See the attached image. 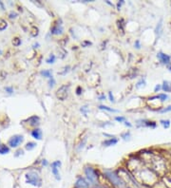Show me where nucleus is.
Returning a JSON list of instances; mask_svg holds the SVG:
<instances>
[{
    "instance_id": "16",
    "label": "nucleus",
    "mask_w": 171,
    "mask_h": 188,
    "mask_svg": "<svg viewBox=\"0 0 171 188\" xmlns=\"http://www.w3.org/2000/svg\"><path fill=\"white\" fill-rule=\"evenodd\" d=\"M51 171H53V175L55 176V178L57 180H60V177H59V172H58V167L56 166H51Z\"/></svg>"
},
{
    "instance_id": "37",
    "label": "nucleus",
    "mask_w": 171,
    "mask_h": 188,
    "mask_svg": "<svg viewBox=\"0 0 171 188\" xmlns=\"http://www.w3.org/2000/svg\"><path fill=\"white\" fill-rule=\"evenodd\" d=\"M125 124L127 125V127H131V124H129L128 122H125Z\"/></svg>"
},
{
    "instance_id": "7",
    "label": "nucleus",
    "mask_w": 171,
    "mask_h": 188,
    "mask_svg": "<svg viewBox=\"0 0 171 188\" xmlns=\"http://www.w3.org/2000/svg\"><path fill=\"white\" fill-rule=\"evenodd\" d=\"M89 186H90L89 181H87L84 178H78V180L75 182L76 188H89Z\"/></svg>"
},
{
    "instance_id": "3",
    "label": "nucleus",
    "mask_w": 171,
    "mask_h": 188,
    "mask_svg": "<svg viewBox=\"0 0 171 188\" xmlns=\"http://www.w3.org/2000/svg\"><path fill=\"white\" fill-rule=\"evenodd\" d=\"M85 173L86 176L87 178V181L89 182L92 184H96L97 181H98V175L96 173V171L92 168V167H87L85 169Z\"/></svg>"
},
{
    "instance_id": "24",
    "label": "nucleus",
    "mask_w": 171,
    "mask_h": 188,
    "mask_svg": "<svg viewBox=\"0 0 171 188\" xmlns=\"http://www.w3.org/2000/svg\"><path fill=\"white\" fill-rule=\"evenodd\" d=\"M13 43L14 46H19L20 44H21V41H20L19 38H14L13 41Z\"/></svg>"
},
{
    "instance_id": "20",
    "label": "nucleus",
    "mask_w": 171,
    "mask_h": 188,
    "mask_svg": "<svg viewBox=\"0 0 171 188\" xmlns=\"http://www.w3.org/2000/svg\"><path fill=\"white\" fill-rule=\"evenodd\" d=\"M100 109H104V110H107V111H110V112H118V110H116V109H113V108H110L108 107H106V106H100L99 107Z\"/></svg>"
},
{
    "instance_id": "40",
    "label": "nucleus",
    "mask_w": 171,
    "mask_h": 188,
    "mask_svg": "<svg viewBox=\"0 0 171 188\" xmlns=\"http://www.w3.org/2000/svg\"><path fill=\"white\" fill-rule=\"evenodd\" d=\"M168 70H169V71L171 72V66H169V67H168Z\"/></svg>"
},
{
    "instance_id": "28",
    "label": "nucleus",
    "mask_w": 171,
    "mask_h": 188,
    "mask_svg": "<svg viewBox=\"0 0 171 188\" xmlns=\"http://www.w3.org/2000/svg\"><path fill=\"white\" fill-rule=\"evenodd\" d=\"M115 120H116L117 122L122 123V122H125V121H126V118H125V117H116Z\"/></svg>"
},
{
    "instance_id": "17",
    "label": "nucleus",
    "mask_w": 171,
    "mask_h": 188,
    "mask_svg": "<svg viewBox=\"0 0 171 188\" xmlns=\"http://www.w3.org/2000/svg\"><path fill=\"white\" fill-rule=\"evenodd\" d=\"M51 73H53V71L51 70H42L41 71V74H42L44 77H47V78H50L53 77V75H51Z\"/></svg>"
},
{
    "instance_id": "25",
    "label": "nucleus",
    "mask_w": 171,
    "mask_h": 188,
    "mask_svg": "<svg viewBox=\"0 0 171 188\" xmlns=\"http://www.w3.org/2000/svg\"><path fill=\"white\" fill-rule=\"evenodd\" d=\"M51 166L59 167V166H61V161H53V164H51Z\"/></svg>"
},
{
    "instance_id": "15",
    "label": "nucleus",
    "mask_w": 171,
    "mask_h": 188,
    "mask_svg": "<svg viewBox=\"0 0 171 188\" xmlns=\"http://www.w3.org/2000/svg\"><path fill=\"white\" fill-rule=\"evenodd\" d=\"M9 147L5 144H0V154H7L9 153Z\"/></svg>"
},
{
    "instance_id": "14",
    "label": "nucleus",
    "mask_w": 171,
    "mask_h": 188,
    "mask_svg": "<svg viewBox=\"0 0 171 188\" xmlns=\"http://www.w3.org/2000/svg\"><path fill=\"white\" fill-rule=\"evenodd\" d=\"M153 99H160L161 101L164 102L167 99H168V96L167 95V94H159V95L157 96H155V97H152V98H150L149 100H153Z\"/></svg>"
},
{
    "instance_id": "10",
    "label": "nucleus",
    "mask_w": 171,
    "mask_h": 188,
    "mask_svg": "<svg viewBox=\"0 0 171 188\" xmlns=\"http://www.w3.org/2000/svg\"><path fill=\"white\" fill-rule=\"evenodd\" d=\"M32 135H33V138L37 139V140H41V139H42V131H41L39 128H36V129L33 130V131H32Z\"/></svg>"
},
{
    "instance_id": "12",
    "label": "nucleus",
    "mask_w": 171,
    "mask_h": 188,
    "mask_svg": "<svg viewBox=\"0 0 171 188\" xmlns=\"http://www.w3.org/2000/svg\"><path fill=\"white\" fill-rule=\"evenodd\" d=\"M117 143H118V140L115 139V138H112V139H110V140L105 141V142L103 143V144L105 145V146H111V145L116 144Z\"/></svg>"
},
{
    "instance_id": "19",
    "label": "nucleus",
    "mask_w": 171,
    "mask_h": 188,
    "mask_svg": "<svg viewBox=\"0 0 171 188\" xmlns=\"http://www.w3.org/2000/svg\"><path fill=\"white\" fill-rule=\"evenodd\" d=\"M161 124H162V125L164 128H168L170 127V121H169V120H162V121H161Z\"/></svg>"
},
{
    "instance_id": "31",
    "label": "nucleus",
    "mask_w": 171,
    "mask_h": 188,
    "mask_svg": "<svg viewBox=\"0 0 171 188\" xmlns=\"http://www.w3.org/2000/svg\"><path fill=\"white\" fill-rule=\"evenodd\" d=\"M81 111H83L85 114H86V112L87 111V107H82V108H81Z\"/></svg>"
},
{
    "instance_id": "1",
    "label": "nucleus",
    "mask_w": 171,
    "mask_h": 188,
    "mask_svg": "<svg viewBox=\"0 0 171 188\" xmlns=\"http://www.w3.org/2000/svg\"><path fill=\"white\" fill-rule=\"evenodd\" d=\"M119 177L121 178V180L123 181V182L125 184V185H127V188H140L138 186V184H136L135 179L128 173L126 170H120L119 172Z\"/></svg>"
},
{
    "instance_id": "21",
    "label": "nucleus",
    "mask_w": 171,
    "mask_h": 188,
    "mask_svg": "<svg viewBox=\"0 0 171 188\" xmlns=\"http://www.w3.org/2000/svg\"><path fill=\"white\" fill-rule=\"evenodd\" d=\"M54 62H55V55L54 54L50 55L49 58L47 59V63H48V64H53Z\"/></svg>"
},
{
    "instance_id": "23",
    "label": "nucleus",
    "mask_w": 171,
    "mask_h": 188,
    "mask_svg": "<svg viewBox=\"0 0 171 188\" xmlns=\"http://www.w3.org/2000/svg\"><path fill=\"white\" fill-rule=\"evenodd\" d=\"M54 84H55V80L53 79V77H50V82H49L50 87H53Z\"/></svg>"
},
{
    "instance_id": "9",
    "label": "nucleus",
    "mask_w": 171,
    "mask_h": 188,
    "mask_svg": "<svg viewBox=\"0 0 171 188\" xmlns=\"http://www.w3.org/2000/svg\"><path fill=\"white\" fill-rule=\"evenodd\" d=\"M62 31H63V29H62V26L59 24L55 25L54 27L51 29V33L53 34H61Z\"/></svg>"
},
{
    "instance_id": "13",
    "label": "nucleus",
    "mask_w": 171,
    "mask_h": 188,
    "mask_svg": "<svg viewBox=\"0 0 171 188\" xmlns=\"http://www.w3.org/2000/svg\"><path fill=\"white\" fill-rule=\"evenodd\" d=\"M28 122H30V124L32 125H36L39 124V118L37 116H33L30 119H28Z\"/></svg>"
},
{
    "instance_id": "4",
    "label": "nucleus",
    "mask_w": 171,
    "mask_h": 188,
    "mask_svg": "<svg viewBox=\"0 0 171 188\" xmlns=\"http://www.w3.org/2000/svg\"><path fill=\"white\" fill-rule=\"evenodd\" d=\"M26 179H27V181L29 184H33L34 186H39L41 184V180L38 176L37 173L35 172H30L27 175H26Z\"/></svg>"
},
{
    "instance_id": "8",
    "label": "nucleus",
    "mask_w": 171,
    "mask_h": 188,
    "mask_svg": "<svg viewBox=\"0 0 171 188\" xmlns=\"http://www.w3.org/2000/svg\"><path fill=\"white\" fill-rule=\"evenodd\" d=\"M157 57H158V59L160 60V62L162 63V64H165V65H167L171 60V57L169 55L163 53V52H159V53L157 54Z\"/></svg>"
},
{
    "instance_id": "18",
    "label": "nucleus",
    "mask_w": 171,
    "mask_h": 188,
    "mask_svg": "<svg viewBox=\"0 0 171 188\" xmlns=\"http://www.w3.org/2000/svg\"><path fill=\"white\" fill-rule=\"evenodd\" d=\"M162 22H163V21L161 20L160 22H159V24L157 25L156 30H155V31H156V34H157V35H160L161 33H162V31H161V30H162Z\"/></svg>"
},
{
    "instance_id": "30",
    "label": "nucleus",
    "mask_w": 171,
    "mask_h": 188,
    "mask_svg": "<svg viewBox=\"0 0 171 188\" xmlns=\"http://www.w3.org/2000/svg\"><path fill=\"white\" fill-rule=\"evenodd\" d=\"M160 90H162V86H161V85H157L156 87H155L154 91H155V92H157V91H159Z\"/></svg>"
},
{
    "instance_id": "38",
    "label": "nucleus",
    "mask_w": 171,
    "mask_h": 188,
    "mask_svg": "<svg viewBox=\"0 0 171 188\" xmlns=\"http://www.w3.org/2000/svg\"><path fill=\"white\" fill-rule=\"evenodd\" d=\"M42 163H43V164H44V165H48V161H47L46 160H43Z\"/></svg>"
},
{
    "instance_id": "5",
    "label": "nucleus",
    "mask_w": 171,
    "mask_h": 188,
    "mask_svg": "<svg viewBox=\"0 0 171 188\" xmlns=\"http://www.w3.org/2000/svg\"><path fill=\"white\" fill-rule=\"evenodd\" d=\"M68 95H69V86L67 85L61 86L56 91V96L61 101H65L68 98Z\"/></svg>"
},
{
    "instance_id": "34",
    "label": "nucleus",
    "mask_w": 171,
    "mask_h": 188,
    "mask_svg": "<svg viewBox=\"0 0 171 188\" xmlns=\"http://www.w3.org/2000/svg\"><path fill=\"white\" fill-rule=\"evenodd\" d=\"M77 94H78V95H80V94H81V87H77Z\"/></svg>"
},
{
    "instance_id": "27",
    "label": "nucleus",
    "mask_w": 171,
    "mask_h": 188,
    "mask_svg": "<svg viewBox=\"0 0 171 188\" xmlns=\"http://www.w3.org/2000/svg\"><path fill=\"white\" fill-rule=\"evenodd\" d=\"M169 111H171V106H169V107H164V108L162 109V110H161V112H162V113L169 112Z\"/></svg>"
},
{
    "instance_id": "26",
    "label": "nucleus",
    "mask_w": 171,
    "mask_h": 188,
    "mask_svg": "<svg viewBox=\"0 0 171 188\" xmlns=\"http://www.w3.org/2000/svg\"><path fill=\"white\" fill-rule=\"evenodd\" d=\"M6 27H7V23L5 22V21H1V25H0V30H3Z\"/></svg>"
},
{
    "instance_id": "22",
    "label": "nucleus",
    "mask_w": 171,
    "mask_h": 188,
    "mask_svg": "<svg viewBox=\"0 0 171 188\" xmlns=\"http://www.w3.org/2000/svg\"><path fill=\"white\" fill-rule=\"evenodd\" d=\"M35 146H36V144L35 143H28L27 144H26V149L32 150V149H33L35 147Z\"/></svg>"
},
{
    "instance_id": "39",
    "label": "nucleus",
    "mask_w": 171,
    "mask_h": 188,
    "mask_svg": "<svg viewBox=\"0 0 171 188\" xmlns=\"http://www.w3.org/2000/svg\"><path fill=\"white\" fill-rule=\"evenodd\" d=\"M84 45H91L90 42H84Z\"/></svg>"
},
{
    "instance_id": "2",
    "label": "nucleus",
    "mask_w": 171,
    "mask_h": 188,
    "mask_svg": "<svg viewBox=\"0 0 171 188\" xmlns=\"http://www.w3.org/2000/svg\"><path fill=\"white\" fill-rule=\"evenodd\" d=\"M104 174L106 175V177L110 180L114 185H116L118 187H123L125 186V184L123 182V181L121 180V178L119 177V175L117 173H115L114 171L111 170H105L104 171Z\"/></svg>"
},
{
    "instance_id": "29",
    "label": "nucleus",
    "mask_w": 171,
    "mask_h": 188,
    "mask_svg": "<svg viewBox=\"0 0 171 188\" xmlns=\"http://www.w3.org/2000/svg\"><path fill=\"white\" fill-rule=\"evenodd\" d=\"M108 96H110V101H111L112 103H114V97H113V95H112V92H111V91L108 92Z\"/></svg>"
},
{
    "instance_id": "6",
    "label": "nucleus",
    "mask_w": 171,
    "mask_h": 188,
    "mask_svg": "<svg viewBox=\"0 0 171 188\" xmlns=\"http://www.w3.org/2000/svg\"><path fill=\"white\" fill-rule=\"evenodd\" d=\"M23 136L21 135H15L13 137L11 138V140L9 141V144L12 146V147H17V146L23 142Z\"/></svg>"
},
{
    "instance_id": "11",
    "label": "nucleus",
    "mask_w": 171,
    "mask_h": 188,
    "mask_svg": "<svg viewBox=\"0 0 171 188\" xmlns=\"http://www.w3.org/2000/svg\"><path fill=\"white\" fill-rule=\"evenodd\" d=\"M162 90L164 92H171V83L168 81H164L162 86Z\"/></svg>"
},
{
    "instance_id": "33",
    "label": "nucleus",
    "mask_w": 171,
    "mask_h": 188,
    "mask_svg": "<svg viewBox=\"0 0 171 188\" xmlns=\"http://www.w3.org/2000/svg\"><path fill=\"white\" fill-rule=\"evenodd\" d=\"M135 46H136V49H140V42H139V40H137L136 41V43H135Z\"/></svg>"
},
{
    "instance_id": "36",
    "label": "nucleus",
    "mask_w": 171,
    "mask_h": 188,
    "mask_svg": "<svg viewBox=\"0 0 171 188\" xmlns=\"http://www.w3.org/2000/svg\"><path fill=\"white\" fill-rule=\"evenodd\" d=\"M99 99H100L101 101H104V100H105V99H106V97L104 96V95H102V96H100V97H99Z\"/></svg>"
},
{
    "instance_id": "32",
    "label": "nucleus",
    "mask_w": 171,
    "mask_h": 188,
    "mask_svg": "<svg viewBox=\"0 0 171 188\" xmlns=\"http://www.w3.org/2000/svg\"><path fill=\"white\" fill-rule=\"evenodd\" d=\"M6 91H8L9 93H12L13 90V88H12V87H6Z\"/></svg>"
},
{
    "instance_id": "35",
    "label": "nucleus",
    "mask_w": 171,
    "mask_h": 188,
    "mask_svg": "<svg viewBox=\"0 0 171 188\" xmlns=\"http://www.w3.org/2000/svg\"><path fill=\"white\" fill-rule=\"evenodd\" d=\"M122 4H124V1H121V2H119V3H118V9H119V10H120V7H121V5H122Z\"/></svg>"
}]
</instances>
